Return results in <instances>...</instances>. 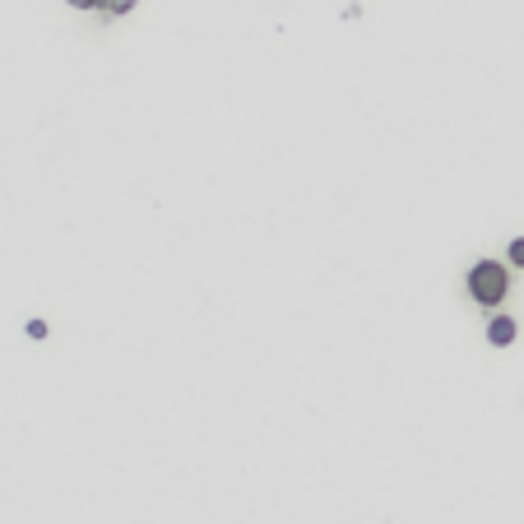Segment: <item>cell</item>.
<instances>
[{"label": "cell", "instance_id": "cell-1", "mask_svg": "<svg viewBox=\"0 0 524 524\" xmlns=\"http://www.w3.org/2000/svg\"><path fill=\"white\" fill-rule=\"evenodd\" d=\"M469 293H474V302H483V307H496V302L506 297V269L492 265V260L474 265V274H469Z\"/></svg>", "mask_w": 524, "mask_h": 524}, {"label": "cell", "instance_id": "cell-2", "mask_svg": "<svg viewBox=\"0 0 524 524\" xmlns=\"http://www.w3.org/2000/svg\"><path fill=\"white\" fill-rule=\"evenodd\" d=\"M75 10H93V14H130L139 0H65Z\"/></svg>", "mask_w": 524, "mask_h": 524}, {"label": "cell", "instance_id": "cell-3", "mask_svg": "<svg viewBox=\"0 0 524 524\" xmlns=\"http://www.w3.org/2000/svg\"><path fill=\"white\" fill-rule=\"evenodd\" d=\"M487 339H492V344L496 348H506V344H511V339H515V320H492V329H487Z\"/></svg>", "mask_w": 524, "mask_h": 524}, {"label": "cell", "instance_id": "cell-4", "mask_svg": "<svg viewBox=\"0 0 524 524\" xmlns=\"http://www.w3.org/2000/svg\"><path fill=\"white\" fill-rule=\"evenodd\" d=\"M28 339H47V320H28Z\"/></svg>", "mask_w": 524, "mask_h": 524}, {"label": "cell", "instance_id": "cell-5", "mask_svg": "<svg viewBox=\"0 0 524 524\" xmlns=\"http://www.w3.org/2000/svg\"><path fill=\"white\" fill-rule=\"evenodd\" d=\"M511 260L524 269V237H520V241H511Z\"/></svg>", "mask_w": 524, "mask_h": 524}]
</instances>
